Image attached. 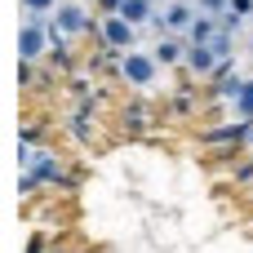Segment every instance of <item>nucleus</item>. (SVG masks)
I'll return each mask as SVG.
<instances>
[{"label": "nucleus", "mask_w": 253, "mask_h": 253, "mask_svg": "<svg viewBox=\"0 0 253 253\" xmlns=\"http://www.w3.org/2000/svg\"><path fill=\"white\" fill-rule=\"evenodd\" d=\"M160 62H156V53L142 44V49H129L125 53V62H120V80L133 89V93H151L156 84H160Z\"/></svg>", "instance_id": "1"}, {"label": "nucleus", "mask_w": 253, "mask_h": 253, "mask_svg": "<svg viewBox=\"0 0 253 253\" xmlns=\"http://www.w3.org/2000/svg\"><path fill=\"white\" fill-rule=\"evenodd\" d=\"M98 44L129 53V49H142V31H138L133 22H125L120 13H107V18H102V31H98Z\"/></svg>", "instance_id": "2"}, {"label": "nucleus", "mask_w": 253, "mask_h": 253, "mask_svg": "<svg viewBox=\"0 0 253 253\" xmlns=\"http://www.w3.org/2000/svg\"><path fill=\"white\" fill-rule=\"evenodd\" d=\"M151 53H156V62L165 67V71H182L187 67V53H191V40L187 36H160L156 44H147Z\"/></svg>", "instance_id": "3"}, {"label": "nucleus", "mask_w": 253, "mask_h": 253, "mask_svg": "<svg viewBox=\"0 0 253 253\" xmlns=\"http://www.w3.org/2000/svg\"><path fill=\"white\" fill-rule=\"evenodd\" d=\"M120 129H129V133H147V129H156V111H151V102H147L142 93L125 102V111H120Z\"/></svg>", "instance_id": "4"}, {"label": "nucleus", "mask_w": 253, "mask_h": 253, "mask_svg": "<svg viewBox=\"0 0 253 253\" xmlns=\"http://www.w3.org/2000/svg\"><path fill=\"white\" fill-rule=\"evenodd\" d=\"M218 53H213V44H191V53H187V71H191V80H209L213 71H218Z\"/></svg>", "instance_id": "5"}, {"label": "nucleus", "mask_w": 253, "mask_h": 253, "mask_svg": "<svg viewBox=\"0 0 253 253\" xmlns=\"http://www.w3.org/2000/svg\"><path fill=\"white\" fill-rule=\"evenodd\" d=\"M156 13H160V4H156V0H125V4H120V18H125V22H133L142 36L151 31Z\"/></svg>", "instance_id": "6"}, {"label": "nucleus", "mask_w": 253, "mask_h": 253, "mask_svg": "<svg viewBox=\"0 0 253 253\" xmlns=\"http://www.w3.org/2000/svg\"><path fill=\"white\" fill-rule=\"evenodd\" d=\"M213 36H218V18H213V13H196V22H191L187 40H191V44H209Z\"/></svg>", "instance_id": "7"}, {"label": "nucleus", "mask_w": 253, "mask_h": 253, "mask_svg": "<svg viewBox=\"0 0 253 253\" xmlns=\"http://www.w3.org/2000/svg\"><path fill=\"white\" fill-rule=\"evenodd\" d=\"M169 116H196V98H191V89H173L169 93Z\"/></svg>", "instance_id": "8"}, {"label": "nucleus", "mask_w": 253, "mask_h": 253, "mask_svg": "<svg viewBox=\"0 0 253 253\" xmlns=\"http://www.w3.org/2000/svg\"><path fill=\"white\" fill-rule=\"evenodd\" d=\"M231 111H236L240 120H253V76L245 80V89H240V98L231 102Z\"/></svg>", "instance_id": "9"}, {"label": "nucleus", "mask_w": 253, "mask_h": 253, "mask_svg": "<svg viewBox=\"0 0 253 253\" xmlns=\"http://www.w3.org/2000/svg\"><path fill=\"white\" fill-rule=\"evenodd\" d=\"M218 27H222L227 36H245V31H253V27H249V18H240V13H231V9L218 18Z\"/></svg>", "instance_id": "10"}, {"label": "nucleus", "mask_w": 253, "mask_h": 253, "mask_svg": "<svg viewBox=\"0 0 253 253\" xmlns=\"http://www.w3.org/2000/svg\"><path fill=\"white\" fill-rule=\"evenodd\" d=\"M18 196H22V200H31V196H40V178L22 169V173H18Z\"/></svg>", "instance_id": "11"}, {"label": "nucleus", "mask_w": 253, "mask_h": 253, "mask_svg": "<svg viewBox=\"0 0 253 253\" xmlns=\"http://www.w3.org/2000/svg\"><path fill=\"white\" fill-rule=\"evenodd\" d=\"M62 0H22V13H40V18H53V9H58Z\"/></svg>", "instance_id": "12"}, {"label": "nucleus", "mask_w": 253, "mask_h": 253, "mask_svg": "<svg viewBox=\"0 0 253 253\" xmlns=\"http://www.w3.org/2000/svg\"><path fill=\"white\" fill-rule=\"evenodd\" d=\"M196 9H200V13H213V18H222V13L231 9V0H196Z\"/></svg>", "instance_id": "13"}, {"label": "nucleus", "mask_w": 253, "mask_h": 253, "mask_svg": "<svg viewBox=\"0 0 253 253\" xmlns=\"http://www.w3.org/2000/svg\"><path fill=\"white\" fill-rule=\"evenodd\" d=\"M22 253H49V236H44V231H31V236H27V249Z\"/></svg>", "instance_id": "14"}, {"label": "nucleus", "mask_w": 253, "mask_h": 253, "mask_svg": "<svg viewBox=\"0 0 253 253\" xmlns=\"http://www.w3.org/2000/svg\"><path fill=\"white\" fill-rule=\"evenodd\" d=\"M231 13H240V18H253V0H231Z\"/></svg>", "instance_id": "15"}, {"label": "nucleus", "mask_w": 253, "mask_h": 253, "mask_svg": "<svg viewBox=\"0 0 253 253\" xmlns=\"http://www.w3.org/2000/svg\"><path fill=\"white\" fill-rule=\"evenodd\" d=\"M245 58H253V31H249V49H245Z\"/></svg>", "instance_id": "16"}, {"label": "nucleus", "mask_w": 253, "mask_h": 253, "mask_svg": "<svg viewBox=\"0 0 253 253\" xmlns=\"http://www.w3.org/2000/svg\"><path fill=\"white\" fill-rule=\"evenodd\" d=\"M156 4H160V9H165V4H173V0H156Z\"/></svg>", "instance_id": "17"}, {"label": "nucleus", "mask_w": 253, "mask_h": 253, "mask_svg": "<svg viewBox=\"0 0 253 253\" xmlns=\"http://www.w3.org/2000/svg\"><path fill=\"white\" fill-rule=\"evenodd\" d=\"M249 27H253V18H249Z\"/></svg>", "instance_id": "18"}, {"label": "nucleus", "mask_w": 253, "mask_h": 253, "mask_svg": "<svg viewBox=\"0 0 253 253\" xmlns=\"http://www.w3.org/2000/svg\"><path fill=\"white\" fill-rule=\"evenodd\" d=\"M249 151H253V142H249Z\"/></svg>", "instance_id": "19"}]
</instances>
